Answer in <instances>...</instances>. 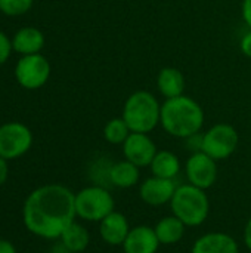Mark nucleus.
<instances>
[{"label":"nucleus","mask_w":251,"mask_h":253,"mask_svg":"<svg viewBox=\"0 0 251 253\" xmlns=\"http://www.w3.org/2000/svg\"><path fill=\"white\" fill-rule=\"evenodd\" d=\"M75 193L62 184H46L33 190L22 206L25 228L44 240H56L75 221Z\"/></svg>","instance_id":"nucleus-1"},{"label":"nucleus","mask_w":251,"mask_h":253,"mask_svg":"<svg viewBox=\"0 0 251 253\" xmlns=\"http://www.w3.org/2000/svg\"><path fill=\"white\" fill-rule=\"evenodd\" d=\"M160 123L169 135L186 139L200 133L204 125V111L195 99L180 95L166 99L161 105Z\"/></svg>","instance_id":"nucleus-2"},{"label":"nucleus","mask_w":251,"mask_h":253,"mask_svg":"<svg viewBox=\"0 0 251 253\" xmlns=\"http://www.w3.org/2000/svg\"><path fill=\"white\" fill-rule=\"evenodd\" d=\"M169 205L172 213L191 228L203 225L210 213V200L206 190L189 182L178 185Z\"/></svg>","instance_id":"nucleus-3"},{"label":"nucleus","mask_w":251,"mask_h":253,"mask_svg":"<svg viewBox=\"0 0 251 253\" xmlns=\"http://www.w3.org/2000/svg\"><path fill=\"white\" fill-rule=\"evenodd\" d=\"M121 117L132 132L149 133L160 123L161 105L151 92L136 90L126 99Z\"/></svg>","instance_id":"nucleus-4"},{"label":"nucleus","mask_w":251,"mask_h":253,"mask_svg":"<svg viewBox=\"0 0 251 253\" xmlns=\"http://www.w3.org/2000/svg\"><path fill=\"white\" fill-rule=\"evenodd\" d=\"M75 215L87 222H101L115 211V202L111 193L102 185H89L75 193Z\"/></svg>","instance_id":"nucleus-5"},{"label":"nucleus","mask_w":251,"mask_h":253,"mask_svg":"<svg viewBox=\"0 0 251 253\" xmlns=\"http://www.w3.org/2000/svg\"><path fill=\"white\" fill-rule=\"evenodd\" d=\"M240 135L232 125L219 123L212 126L203 135L201 151L215 159L216 162L231 157L238 148Z\"/></svg>","instance_id":"nucleus-6"},{"label":"nucleus","mask_w":251,"mask_h":253,"mask_svg":"<svg viewBox=\"0 0 251 253\" xmlns=\"http://www.w3.org/2000/svg\"><path fill=\"white\" fill-rule=\"evenodd\" d=\"M13 74L21 87L36 90L47 83L50 77V62L41 53L24 55L18 59Z\"/></svg>","instance_id":"nucleus-7"},{"label":"nucleus","mask_w":251,"mask_h":253,"mask_svg":"<svg viewBox=\"0 0 251 253\" xmlns=\"http://www.w3.org/2000/svg\"><path fill=\"white\" fill-rule=\"evenodd\" d=\"M33 147L31 129L19 122H7L0 126V157L15 160L27 154Z\"/></svg>","instance_id":"nucleus-8"},{"label":"nucleus","mask_w":251,"mask_h":253,"mask_svg":"<svg viewBox=\"0 0 251 253\" xmlns=\"http://www.w3.org/2000/svg\"><path fill=\"white\" fill-rule=\"evenodd\" d=\"M185 175L189 184L207 191L217 181V163L204 151L192 153L185 163Z\"/></svg>","instance_id":"nucleus-9"},{"label":"nucleus","mask_w":251,"mask_h":253,"mask_svg":"<svg viewBox=\"0 0 251 253\" xmlns=\"http://www.w3.org/2000/svg\"><path fill=\"white\" fill-rule=\"evenodd\" d=\"M157 151V145L148 133L132 132L123 144L124 159L132 162L138 168L149 166Z\"/></svg>","instance_id":"nucleus-10"},{"label":"nucleus","mask_w":251,"mask_h":253,"mask_svg":"<svg viewBox=\"0 0 251 253\" xmlns=\"http://www.w3.org/2000/svg\"><path fill=\"white\" fill-rule=\"evenodd\" d=\"M178 185L175 179L151 176L139 185V197L148 206H164L170 203Z\"/></svg>","instance_id":"nucleus-11"},{"label":"nucleus","mask_w":251,"mask_h":253,"mask_svg":"<svg viewBox=\"0 0 251 253\" xmlns=\"http://www.w3.org/2000/svg\"><path fill=\"white\" fill-rule=\"evenodd\" d=\"M160 246L154 227L136 225L130 228L121 248L124 253H157Z\"/></svg>","instance_id":"nucleus-12"},{"label":"nucleus","mask_w":251,"mask_h":253,"mask_svg":"<svg viewBox=\"0 0 251 253\" xmlns=\"http://www.w3.org/2000/svg\"><path fill=\"white\" fill-rule=\"evenodd\" d=\"M130 228L129 219L114 211L99 222V236L108 246H123Z\"/></svg>","instance_id":"nucleus-13"},{"label":"nucleus","mask_w":251,"mask_h":253,"mask_svg":"<svg viewBox=\"0 0 251 253\" xmlns=\"http://www.w3.org/2000/svg\"><path fill=\"white\" fill-rule=\"evenodd\" d=\"M191 253H240L237 240L222 231H213L200 236L194 245Z\"/></svg>","instance_id":"nucleus-14"},{"label":"nucleus","mask_w":251,"mask_h":253,"mask_svg":"<svg viewBox=\"0 0 251 253\" xmlns=\"http://www.w3.org/2000/svg\"><path fill=\"white\" fill-rule=\"evenodd\" d=\"M10 40L13 52L21 53V56L40 53L44 46V34L36 27L19 28Z\"/></svg>","instance_id":"nucleus-15"},{"label":"nucleus","mask_w":251,"mask_h":253,"mask_svg":"<svg viewBox=\"0 0 251 253\" xmlns=\"http://www.w3.org/2000/svg\"><path fill=\"white\" fill-rule=\"evenodd\" d=\"M139 169L141 168H138L136 165L124 159V160L114 163L108 169V179L114 187L127 190V188L135 187L139 182V178H141Z\"/></svg>","instance_id":"nucleus-16"},{"label":"nucleus","mask_w":251,"mask_h":253,"mask_svg":"<svg viewBox=\"0 0 251 253\" xmlns=\"http://www.w3.org/2000/svg\"><path fill=\"white\" fill-rule=\"evenodd\" d=\"M157 86L160 93L166 99L178 98L183 95L185 90V77L175 67H164L157 76Z\"/></svg>","instance_id":"nucleus-17"},{"label":"nucleus","mask_w":251,"mask_h":253,"mask_svg":"<svg viewBox=\"0 0 251 253\" xmlns=\"http://www.w3.org/2000/svg\"><path fill=\"white\" fill-rule=\"evenodd\" d=\"M186 228L188 227L179 218H176L173 213L161 218L154 227L160 243L164 246H172V245L179 243L183 239Z\"/></svg>","instance_id":"nucleus-18"},{"label":"nucleus","mask_w":251,"mask_h":253,"mask_svg":"<svg viewBox=\"0 0 251 253\" xmlns=\"http://www.w3.org/2000/svg\"><path fill=\"white\" fill-rule=\"evenodd\" d=\"M62 248L70 253H81L89 248L90 234L87 228L75 221H72L59 237Z\"/></svg>","instance_id":"nucleus-19"},{"label":"nucleus","mask_w":251,"mask_h":253,"mask_svg":"<svg viewBox=\"0 0 251 253\" xmlns=\"http://www.w3.org/2000/svg\"><path fill=\"white\" fill-rule=\"evenodd\" d=\"M149 168H151V172L154 176L175 179L178 176V173L180 172V162L175 153L161 150V151H157Z\"/></svg>","instance_id":"nucleus-20"},{"label":"nucleus","mask_w":251,"mask_h":253,"mask_svg":"<svg viewBox=\"0 0 251 253\" xmlns=\"http://www.w3.org/2000/svg\"><path fill=\"white\" fill-rule=\"evenodd\" d=\"M130 133H132V130L123 117L111 119L104 127V138L107 142H109L112 145H123Z\"/></svg>","instance_id":"nucleus-21"},{"label":"nucleus","mask_w":251,"mask_h":253,"mask_svg":"<svg viewBox=\"0 0 251 253\" xmlns=\"http://www.w3.org/2000/svg\"><path fill=\"white\" fill-rule=\"evenodd\" d=\"M34 0H0V12L7 16H19L33 7Z\"/></svg>","instance_id":"nucleus-22"},{"label":"nucleus","mask_w":251,"mask_h":253,"mask_svg":"<svg viewBox=\"0 0 251 253\" xmlns=\"http://www.w3.org/2000/svg\"><path fill=\"white\" fill-rule=\"evenodd\" d=\"M12 52H13L12 40L3 31H0V65H3L9 59Z\"/></svg>","instance_id":"nucleus-23"},{"label":"nucleus","mask_w":251,"mask_h":253,"mask_svg":"<svg viewBox=\"0 0 251 253\" xmlns=\"http://www.w3.org/2000/svg\"><path fill=\"white\" fill-rule=\"evenodd\" d=\"M9 178V165H7V160L0 157V187L6 184Z\"/></svg>","instance_id":"nucleus-24"},{"label":"nucleus","mask_w":251,"mask_h":253,"mask_svg":"<svg viewBox=\"0 0 251 253\" xmlns=\"http://www.w3.org/2000/svg\"><path fill=\"white\" fill-rule=\"evenodd\" d=\"M241 50L246 56L251 58V31L247 33L241 40Z\"/></svg>","instance_id":"nucleus-25"},{"label":"nucleus","mask_w":251,"mask_h":253,"mask_svg":"<svg viewBox=\"0 0 251 253\" xmlns=\"http://www.w3.org/2000/svg\"><path fill=\"white\" fill-rule=\"evenodd\" d=\"M243 18H244L246 24L251 28V0L243 1Z\"/></svg>","instance_id":"nucleus-26"},{"label":"nucleus","mask_w":251,"mask_h":253,"mask_svg":"<svg viewBox=\"0 0 251 253\" xmlns=\"http://www.w3.org/2000/svg\"><path fill=\"white\" fill-rule=\"evenodd\" d=\"M243 240L247 249L251 251V218L247 221L246 227H244V233H243Z\"/></svg>","instance_id":"nucleus-27"},{"label":"nucleus","mask_w":251,"mask_h":253,"mask_svg":"<svg viewBox=\"0 0 251 253\" xmlns=\"http://www.w3.org/2000/svg\"><path fill=\"white\" fill-rule=\"evenodd\" d=\"M0 253H16V248L12 242L6 239H0Z\"/></svg>","instance_id":"nucleus-28"}]
</instances>
